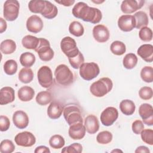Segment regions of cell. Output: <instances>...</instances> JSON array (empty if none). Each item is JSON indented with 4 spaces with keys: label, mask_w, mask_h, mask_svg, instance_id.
Listing matches in <instances>:
<instances>
[{
    "label": "cell",
    "mask_w": 153,
    "mask_h": 153,
    "mask_svg": "<svg viewBox=\"0 0 153 153\" xmlns=\"http://www.w3.org/2000/svg\"><path fill=\"white\" fill-rule=\"evenodd\" d=\"M63 116L69 126L77 123H83L80 109L76 105H67L63 109Z\"/></svg>",
    "instance_id": "4"
},
{
    "label": "cell",
    "mask_w": 153,
    "mask_h": 153,
    "mask_svg": "<svg viewBox=\"0 0 153 153\" xmlns=\"http://www.w3.org/2000/svg\"><path fill=\"white\" fill-rule=\"evenodd\" d=\"M39 43V38L36 36L28 35L24 36L22 40V45L27 49H32L35 50L38 47Z\"/></svg>",
    "instance_id": "24"
},
{
    "label": "cell",
    "mask_w": 153,
    "mask_h": 153,
    "mask_svg": "<svg viewBox=\"0 0 153 153\" xmlns=\"http://www.w3.org/2000/svg\"><path fill=\"white\" fill-rule=\"evenodd\" d=\"M34 152L35 153H43V152H50V150L48 148H47L45 146H39L36 148V149L34 151Z\"/></svg>",
    "instance_id": "48"
},
{
    "label": "cell",
    "mask_w": 153,
    "mask_h": 153,
    "mask_svg": "<svg viewBox=\"0 0 153 153\" xmlns=\"http://www.w3.org/2000/svg\"><path fill=\"white\" fill-rule=\"evenodd\" d=\"M118 117V110L112 106L105 108L100 114V121L103 126H110Z\"/></svg>",
    "instance_id": "10"
},
{
    "label": "cell",
    "mask_w": 153,
    "mask_h": 153,
    "mask_svg": "<svg viewBox=\"0 0 153 153\" xmlns=\"http://www.w3.org/2000/svg\"><path fill=\"white\" fill-rule=\"evenodd\" d=\"M112 87V80L108 77H104L93 82L90 87V91L93 96L100 97L110 92Z\"/></svg>",
    "instance_id": "2"
},
{
    "label": "cell",
    "mask_w": 153,
    "mask_h": 153,
    "mask_svg": "<svg viewBox=\"0 0 153 153\" xmlns=\"http://www.w3.org/2000/svg\"><path fill=\"white\" fill-rule=\"evenodd\" d=\"M20 4L17 0H7L4 4L3 15L7 21L15 20L19 16Z\"/></svg>",
    "instance_id": "6"
},
{
    "label": "cell",
    "mask_w": 153,
    "mask_h": 153,
    "mask_svg": "<svg viewBox=\"0 0 153 153\" xmlns=\"http://www.w3.org/2000/svg\"><path fill=\"white\" fill-rule=\"evenodd\" d=\"M71 66L74 69H78L81 65L84 62V57L83 54L79 51L78 54L75 57L68 59Z\"/></svg>",
    "instance_id": "42"
},
{
    "label": "cell",
    "mask_w": 153,
    "mask_h": 153,
    "mask_svg": "<svg viewBox=\"0 0 153 153\" xmlns=\"http://www.w3.org/2000/svg\"><path fill=\"white\" fill-rule=\"evenodd\" d=\"M63 112L62 105L57 101L52 102L47 108V115L51 119L56 120L60 117Z\"/></svg>",
    "instance_id": "22"
},
{
    "label": "cell",
    "mask_w": 153,
    "mask_h": 153,
    "mask_svg": "<svg viewBox=\"0 0 153 153\" xmlns=\"http://www.w3.org/2000/svg\"><path fill=\"white\" fill-rule=\"evenodd\" d=\"M84 127L85 130L90 134L96 133L99 129V120L94 115H89L84 119Z\"/></svg>",
    "instance_id": "19"
},
{
    "label": "cell",
    "mask_w": 153,
    "mask_h": 153,
    "mask_svg": "<svg viewBox=\"0 0 153 153\" xmlns=\"http://www.w3.org/2000/svg\"><path fill=\"white\" fill-rule=\"evenodd\" d=\"M0 32L1 33H2L4 32H5L7 29V23L5 22V20H4L2 18H0Z\"/></svg>",
    "instance_id": "50"
},
{
    "label": "cell",
    "mask_w": 153,
    "mask_h": 153,
    "mask_svg": "<svg viewBox=\"0 0 153 153\" xmlns=\"http://www.w3.org/2000/svg\"><path fill=\"white\" fill-rule=\"evenodd\" d=\"M135 152H146V153H149L150 152L149 149L148 148V147L145 146H138L136 149L135 150Z\"/></svg>",
    "instance_id": "51"
},
{
    "label": "cell",
    "mask_w": 153,
    "mask_h": 153,
    "mask_svg": "<svg viewBox=\"0 0 153 153\" xmlns=\"http://www.w3.org/2000/svg\"><path fill=\"white\" fill-rule=\"evenodd\" d=\"M139 114L143 122L147 126L153 125V108L148 103H142L139 108Z\"/></svg>",
    "instance_id": "12"
},
{
    "label": "cell",
    "mask_w": 153,
    "mask_h": 153,
    "mask_svg": "<svg viewBox=\"0 0 153 153\" xmlns=\"http://www.w3.org/2000/svg\"><path fill=\"white\" fill-rule=\"evenodd\" d=\"M36 58L35 55L30 52L22 53L20 57V62L21 65L26 68L31 67L35 62Z\"/></svg>",
    "instance_id": "30"
},
{
    "label": "cell",
    "mask_w": 153,
    "mask_h": 153,
    "mask_svg": "<svg viewBox=\"0 0 153 153\" xmlns=\"http://www.w3.org/2000/svg\"><path fill=\"white\" fill-rule=\"evenodd\" d=\"M49 144L50 146L54 149H60L64 146L65 141L63 137L61 135L54 134L50 137Z\"/></svg>",
    "instance_id": "36"
},
{
    "label": "cell",
    "mask_w": 153,
    "mask_h": 153,
    "mask_svg": "<svg viewBox=\"0 0 153 153\" xmlns=\"http://www.w3.org/2000/svg\"><path fill=\"white\" fill-rule=\"evenodd\" d=\"M44 24L42 19L37 15H32L26 21L27 29L33 33L41 32L43 28Z\"/></svg>",
    "instance_id": "16"
},
{
    "label": "cell",
    "mask_w": 153,
    "mask_h": 153,
    "mask_svg": "<svg viewBox=\"0 0 153 153\" xmlns=\"http://www.w3.org/2000/svg\"><path fill=\"white\" fill-rule=\"evenodd\" d=\"M93 35L96 41L103 43L109 39L110 33L106 26L103 25H97L93 29Z\"/></svg>",
    "instance_id": "15"
},
{
    "label": "cell",
    "mask_w": 153,
    "mask_h": 153,
    "mask_svg": "<svg viewBox=\"0 0 153 153\" xmlns=\"http://www.w3.org/2000/svg\"><path fill=\"white\" fill-rule=\"evenodd\" d=\"M72 13L76 18L93 24L99 23L102 18V12L100 10L97 8L89 7L84 2L76 3L74 6Z\"/></svg>",
    "instance_id": "1"
},
{
    "label": "cell",
    "mask_w": 153,
    "mask_h": 153,
    "mask_svg": "<svg viewBox=\"0 0 153 153\" xmlns=\"http://www.w3.org/2000/svg\"><path fill=\"white\" fill-rule=\"evenodd\" d=\"M82 151V146L79 143H74L72 145L63 148L62 150V152L66 153H81Z\"/></svg>",
    "instance_id": "45"
},
{
    "label": "cell",
    "mask_w": 153,
    "mask_h": 153,
    "mask_svg": "<svg viewBox=\"0 0 153 153\" xmlns=\"http://www.w3.org/2000/svg\"><path fill=\"white\" fill-rule=\"evenodd\" d=\"M110 50L114 54L121 56L126 52V47L124 42L120 41H115L111 44Z\"/></svg>",
    "instance_id": "35"
},
{
    "label": "cell",
    "mask_w": 153,
    "mask_h": 153,
    "mask_svg": "<svg viewBox=\"0 0 153 153\" xmlns=\"http://www.w3.org/2000/svg\"><path fill=\"white\" fill-rule=\"evenodd\" d=\"M140 77L142 79L148 83L153 81V68L151 66H146L143 67L140 71Z\"/></svg>",
    "instance_id": "37"
},
{
    "label": "cell",
    "mask_w": 153,
    "mask_h": 153,
    "mask_svg": "<svg viewBox=\"0 0 153 153\" xmlns=\"http://www.w3.org/2000/svg\"><path fill=\"white\" fill-rule=\"evenodd\" d=\"M145 1L142 0H125L121 5V10L124 14H131L140 9L144 5Z\"/></svg>",
    "instance_id": "13"
},
{
    "label": "cell",
    "mask_w": 153,
    "mask_h": 153,
    "mask_svg": "<svg viewBox=\"0 0 153 153\" xmlns=\"http://www.w3.org/2000/svg\"><path fill=\"white\" fill-rule=\"evenodd\" d=\"M116 151H118V152H122L121 151H120V150H114V151H112V152H116Z\"/></svg>",
    "instance_id": "52"
},
{
    "label": "cell",
    "mask_w": 153,
    "mask_h": 153,
    "mask_svg": "<svg viewBox=\"0 0 153 153\" xmlns=\"http://www.w3.org/2000/svg\"><path fill=\"white\" fill-rule=\"evenodd\" d=\"M69 32L76 37L81 36L84 32V28L82 25L77 21H74L69 25Z\"/></svg>",
    "instance_id": "34"
},
{
    "label": "cell",
    "mask_w": 153,
    "mask_h": 153,
    "mask_svg": "<svg viewBox=\"0 0 153 153\" xmlns=\"http://www.w3.org/2000/svg\"><path fill=\"white\" fill-rule=\"evenodd\" d=\"M120 109L123 114L126 115H131L134 112L136 106L132 100L124 99L120 102Z\"/></svg>",
    "instance_id": "26"
},
{
    "label": "cell",
    "mask_w": 153,
    "mask_h": 153,
    "mask_svg": "<svg viewBox=\"0 0 153 153\" xmlns=\"http://www.w3.org/2000/svg\"><path fill=\"white\" fill-rule=\"evenodd\" d=\"M58 13V10L56 6L48 1H45V7L41 13V15L46 19H53L56 17Z\"/></svg>",
    "instance_id": "27"
},
{
    "label": "cell",
    "mask_w": 153,
    "mask_h": 153,
    "mask_svg": "<svg viewBox=\"0 0 153 153\" xmlns=\"http://www.w3.org/2000/svg\"><path fill=\"white\" fill-rule=\"evenodd\" d=\"M60 48L68 59L77 56L80 51L76 46L75 39L70 36L64 37L60 42Z\"/></svg>",
    "instance_id": "8"
},
{
    "label": "cell",
    "mask_w": 153,
    "mask_h": 153,
    "mask_svg": "<svg viewBox=\"0 0 153 153\" xmlns=\"http://www.w3.org/2000/svg\"><path fill=\"white\" fill-rule=\"evenodd\" d=\"M137 60V57L134 53H128L123 58V64L125 68L131 69L136 66Z\"/></svg>",
    "instance_id": "33"
},
{
    "label": "cell",
    "mask_w": 153,
    "mask_h": 153,
    "mask_svg": "<svg viewBox=\"0 0 153 153\" xmlns=\"http://www.w3.org/2000/svg\"><path fill=\"white\" fill-rule=\"evenodd\" d=\"M15 150V145L8 139L3 140L1 142L0 151L1 153H11Z\"/></svg>",
    "instance_id": "40"
},
{
    "label": "cell",
    "mask_w": 153,
    "mask_h": 153,
    "mask_svg": "<svg viewBox=\"0 0 153 153\" xmlns=\"http://www.w3.org/2000/svg\"><path fill=\"white\" fill-rule=\"evenodd\" d=\"M139 36L142 41L144 42H149L152 39V31L147 26L143 27L140 29Z\"/></svg>",
    "instance_id": "41"
},
{
    "label": "cell",
    "mask_w": 153,
    "mask_h": 153,
    "mask_svg": "<svg viewBox=\"0 0 153 153\" xmlns=\"http://www.w3.org/2000/svg\"><path fill=\"white\" fill-rule=\"evenodd\" d=\"M100 73L98 65L94 62L84 63L79 67V75L81 77L86 81H90Z\"/></svg>",
    "instance_id": "5"
},
{
    "label": "cell",
    "mask_w": 153,
    "mask_h": 153,
    "mask_svg": "<svg viewBox=\"0 0 153 153\" xmlns=\"http://www.w3.org/2000/svg\"><path fill=\"white\" fill-rule=\"evenodd\" d=\"M139 96L142 99L145 100L151 99L153 96V91L152 88L147 86L140 88L139 91Z\"/></svg>",
    "instance_id": "44"
},
{
    "label": "cell",
    "mask_w": 153,
    "mask_h": 153,
    "mask_svg": "<svg viewBox=\"0 0 153 153\" xmlns=\"http://www.w3.org/2000/svg\"><path fill=\"white\" fill-rule=\"evenodd\" d=\"M35 51L37 52L39 59L44 62L51 60L54 55V51L50 47V42L42 38H39L38 47Z\"/></svg>",
    "instance_id": "7"
},
{
    "label": "cell",
    "mask_w": 153,
    "mask_h": 153,
    "mask_svg": "<svg viewBox=\"0 0 153 153\" xmlns=\"http://www.w3.org/2000/svg\"><path fill=\"white\" fill-rule=\"evenodd\" d=\"M16 44L12 39H5L1 43L0 50L3 54H12L16 51Z\"/></svg>",
    "instance_id": "29"
},
{
    "label": "cell",
    "mask_w": 153,
    "mask_h": 153,
    "mask_svg": "<svg viewBox=\"0 0 153 153\" xmlns=\"http://www.w3.org/2000/svg\"><path fill=\"white\" fill-rule=\"evenodd\" d=\"M135 20L132 15H123L118 20V26L124 32L131 31L135 27Z\"/></svg>",
    "instance_id": "14"
},
{
    "label": "cell",
    "mask_w": 153,
    "mask_h": 153,
    "mask_svg": "<svg viewBox=\"0 0 153 153\" xmlns=\"http://www.w3.org/2000/svg\"><path fill=\"white\" fill-rule=\"evenodd\" d=\"M132 131L136 134H139L144 129V125L143 122L140 120H137L132 123Z\"/></svg>",
    "instance_id": "46"
},
{
    "label": "cell",
    "mask_w": 153,
    "mask_h": 153,
    "mask_svg": "<svg viewBox=\"0 0 153 153\" xmlns=\"http://www.w3.org/2000/svg\"><path fill=\"white\" fill-rule=\"evenodd\" d=\"M19 99L22 102H29L35 96L34 90L27 85L22 87L17 91Z\"/></svg>",
    "instance_id": "23"
},
{
    "label": "cell",
    "mask_w": 153,
    "mask_h": 153,
    "mask_svg": "<svg viewBox=\"0 0 153 153\" xmlns=\"http://www.w3.org/2000/svg\"><path fill=\"white\" fill-rule=\"evenodd\" d=\"M142 141L149 145H153V130L147 128L143 129L140 133Z\"/></svg>",
    "instance_id": "43"
},
{
    "label": "cell",
    "mask_w": 153,
    "mask_h": 153,
    "mask_svg": "<svg viewBox=\"0 0 153 153\" xmlns=\"http://www.w3.org/2000/svg\"><path fill=\"white\" fill-rule=\"evenodd\" d=\"M54 76L57 83L62 86H68L74 81L72 72L67 65L64 64L57 66L54 71Z\"/></svg>",
    "instance_id": "3"
},
{
    "label": "cell",
    "mask_w": 153,
    "mask_h": 153,
    "mask_svg": "<svg viewBox=\"0 0 153 153\" xmlns=\"http://www.w3.org/2000/svg\"><path fill=\"white\" fill-rule=\"evenodd\" d=\"M35 100L38 105L45 106L51 102L52 94L48 91H40L37 94Z\"/></svg>",
    "instance_id": "32"
},
{
    "label": "cell",
    "mask_w": 153,
    "mask_h": 153,
    "mask_svg": "<svg viewBox=\"0 0 153 153\" xmlns=\"http://www.w3.org/2000/svg\"><path fill=\"white\" fill-rule=\"evenodd\" d=\"M16 143L18 146L30 147L36 142V138L31 132L25 131L18 133L14 137Z\"/></svg>",
    "instance_id": "11"
},
{
    "label": "cell",
    "mask_w": 153,
    "mask_h": 153,
    "mask_svg": "<svg viewBox=\"0 0 153 153\" xmlns=\"http://www.w3.org/2000/svg\"><path fill=\"white\" fill-rule=\"evenodd\" d=\"M112 140V134L109 131H103L98 133L96 140L100 144H108Z\"/></svg>",
    "instance_id": "39"
},
{
    "label": "cell",
    "mask_w": 153,
    "mask_h": 153,
    "mask_svg": "<svg viewBox=\"0 0 153 153\" xmlns=\"http://www.w3.org/2000/svg\"><path fill=\"white\" fill-rule=\"evenodd\" d=\"M137 54L145 62L151 63L153 61V46L151 44H143L139 47Z\"/></svg>",
    "instance_id": "21"
},
{
    "label": "cell",
    "mask_w": 153,
    "mask_h": 153,
    "mask_svg": "<svg viewBox=\"0 0 153 153\" xmlns=\"http://www.w3.org/2000/svg\"><path fill=\"white\" fill-rule=\"evenodd\" d=\"M133 17L135 20V27L136 29H141L148 25V17L145 12L139 11L133 15Z\"/></svg>",
    "instance_id": "25"
},
{
    "label": "cell",
    "mask_w": 153,
    "mask_h": 153,
    "mask_svg": "<svg viewBox=\"0 0 153 153\" xmlns=\"http://www.w3.org/2000/svg\"><path fill=\"white\" fill-rule=\"evenodd\" d=\"M56 2L60 4L61 5H63L65 7H69L72 5L73 4H74L75 1L74 0H62V1H55Z\"/></svg>",
    "instance_id": "49"
},
{
    "label": "cell",
    "mask_w": 153,
    "mask_h": 153,
    "mask_svg": "<svg viewBox=\"0 0 153 153\" xmlns=\"http://www.w3.org/2000/svg\"><path fill=\"white\" fill-rule=\"evenodd\" d=\"M45 7V0H32L28 4L29 10L33 13L41 14L44 11Z\"/></svg>",
    "instance_id": "28"
},
{
    "label": "cell",
    "mask_w": 153,
    "mask_h": 153,
    "mask_svg": "<svg viewBox=\"0 0 153 153\" xmlns=\"http://www.w3.org/2000/svg\"><path fill=\"white\" fill-rule=\"evenodd\" d=\"M37 77L40 85L45 88H50L53 84L51 69L47 66L41 67L37 72Z\"/></svg>",
    "instance_id": "9"
},
{
    "label": "cell",
    "mask_w": 153,
    "mask_h": 153,
    "mask_svg": "<svg viewBox=\"0 0 153 153\" xmlns=\"http://www.w3.org/2000/svg\"><path fill=\"white\" fill-rule=\"evenodd\" d=\"M33 79V72L29 68H22L19 73V79L23 83L27 84Z\"/></svg>",
    "instance_id": "31"
},
{
    "label": "cell",
    "mask_w": 153,
    "mask_h": 153,
    "mask_svg": "<svg viewBox=\"0 0 153 153\" xmlns=\"http://www.w3.org/2000/svg\"><path fill=\"white\" fill-rule=\"evenodd\" d=\"M4 70L6 74L13 75L15 74L17 71V63L13 59L7 60L4 64Z\"/></svg>",
    "instance_id": "38"
},
{
    "label": "cell",
    "mask_w": 153,
    "mask_h": 153,
    "mask_svg": "<svg viewBox=\"0 0 153 153\" xmlns=\"http://www.w3.org/2000/svg\"><path fill=\"white\" fill-rule=\"evenodd\" d=\"M15 99V91L11 87H2L0 90V104L7 105Z\"/></svg>",
    "instance_id": "20"
},
{
    "label": "cell",
    "mask_w": 153,
    "mask_h": 153,
    "mask_svg": "<svg viewBox=\"0 0 153 153\" xmlns=\"http://www.w3.org/2000/svg\"><path fill=\"white\" fill-rule=\"evenodd\" d=\"M29 117L27 114L21 110L16 111L13 115V122L19 129L25 128L29 124Z\"/></svg>",
    "instance_id": "17"
},
{
    "label": "cell",
    "mask_w": 153,
    "mask_h": 153,
    "mask_svg": "<svg viewBox=\"0 0 153 153\" xmlns=\"http://www.w3.org/2000/svg\"><path fill=\"white\" fill-rule=\"evenodd\" d=\"M10 126V121L9 118L4 115L0 116V130L5 131L8 130Z\"/></svg>",
    "instance_id": "47"
},
{
    "label": "cell",
    "mask_w": 153,
    "mask_h": 153,
    "mask_svg": "<svg viewBox=\"0 0 153 153\" xmlns=\"http://www.w3.org/2000/svg\"><path fill=\"white\" fill-rule=\"evenodd\" d=\"M85 131L84 125L81 123H77L70 126L68 133L72 139L80 140L85 136Z\"/></svg>",
    "instance_id": "18"
}]
</instances>
